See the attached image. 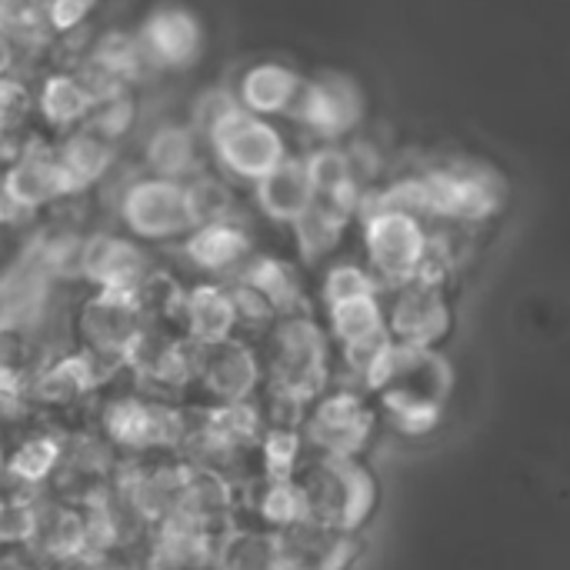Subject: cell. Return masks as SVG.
<instances>
[{
  "instance_id": "7402d4cb",
  "label": "cell",
  "mask_w": 570,
  "mask_h": 570,
  "mask_svg": "<svg viewBox=\"0 0 570 570\" xmlns=\"http://www.w3.org/2000/svg\"><path fill=\"white\" fill-rule=\"evenodd\" d=\"M454 217L451 224L471 227L501 214L508 204V180L484 160H454Z\"/></svg>"
},
{
  "instance_id": "bcb514c9",
  "label": "cell",
  "mask_w": 570,
  "mask_h": 570,
  "mask_svg": "<svg viewBox=\"0 0 570 570\" xmlns=\"http://www.w3.org/2000/svg\"><path fill=\"white\" fill-rule=\"evenodd\" d=\"M90 570H117V568H90Z\"/></svg>"
},
{
  "instance_id": "4dcf8cb0",
  "label": "cell",
  "mask_w": 570,
  "mask_h": 570,
  "mask_svg": "<svg viewBox=\"0 0 570 570\" xmlns=\"http://www.w3.org/2000/svg\"><path fill=\"white\" fill-rule=\"evenodd\" d=\"M354 224V217L347 210H341L337 204L331 200H321L314 197V204L291 224L294 227V240H297V250L304 257V264H317L324 261L337 244L341 237L347 234V227Z\"/></svg>"
},
{
  "instance_id": "44dd1931",
  "label": "cell",
  "mask_w": 570,
  "mask_h": 570,
  "mask_svg": "<svg viewBox=\"0 0 570 570\" xmlns=\"http://www.w3.org/2000/svg\"><path fill=\"white\" fill-rule=\"evenodd\" d=\"M50 271L37 257V250L27 244V250L17 257V264L0 274V334H10L23 324H30L40 307L50 297Z\"/></svg>"
},
{
  "instance_id": "d6a6232c",
  "label": "cell",
  "mask_w": 570,
  "mask_h": 570,
  "mask_svg": "<svg viewBox=\"0 0 570 570\" xmlns=\"http://www.w3.org/2000/svg\"><path fill=\"white\" fill-rule=\"evenodd\" d=\"M137 124H140V97L134 87H124L107 97H97L83 127L97 130L100 137H107L110 144L120 147V140L130 137L137 130Z\"/></svg>"
},
{
  "instance_id": "74e56055",
  "label": "cell",
  "mask_w": 570,
  "mask_h": 570,
  "mask_svg": "<svg viewBox=\"0 0 570 570\" xmlns=\"http://www.w3.org/2000/svg\"><path fill=\"white\" fill-rule=\"evenodd\" d=\"M321 297H324V307L347 304V301H357V297H381V284L364 264L344 261V264H334L324 274Z\"/></svg>"
},
{
  "instance_id": "cb8c5ba5",
  "label": "cell",
  "mask_w": 570,
  "mask_h": 570,
  "mask_svg": "<svg viewBox=\"0 0 570 570\" xmlns=\"http://www.w3.org/2000/svg\"><path fill=\"white\" fill-rule=\"evenodd\" d=\"M254 187V204L257 210L274 220V224H294L311 204H314V187L307 180L304 160L301 157H287L284 164H277L274 170H267L261 180L250 184Z\"/></svg>"
},
{
  "instance_id": "5bb4252c",
  "label": "cell",
  "mask_w": 570,
  "mask_h": 570,
  "mask_svg": "<svg viewBox=\"0 0 570 570\" xmlns=\"http://www.w3.org/2000/svg\"><path fill=\"white\" fill-rule=\"evenodd\" d=\"M264 371H261V357L250 344L230 337L210 347H200L197 357V384H204V391L217 401V404H237V401H250V394L257 391Z\"/></svg>"
},
{
  "instance_id": "f1b7e54d",
  "label": "cell",
  "mask_w": 570,
  "mask_h": 570,
  "mask_svg": "<svg viewBox=\"0 0 570 570\" xmlns=\"http://www.w3.org/2000/svg\"><path fill=\"white\" fill-rule=\"evenodd\" d=\"M217 570H294L281 531H234L217 541Z\"/></svg>"
},
{
  "instance_id": "7a4b0ae2",
  "label": "cell",
  "mask_w": 570,
  "mask_h": 570,
  "mask_svg": "<svg viewBox=\"0 0 570 570\" xmlns=\"http://www.w3.org/2000/svg\"><path fill=\"white\" fill-rule=\"evenodd\" d=\"M301 488L307 498V524L324 531L357 534L381 501L377 478L361 458H321Z\"/></svg>"
},
{
  "instance_id": "8d00e7d4",
  "label": "cell",
  "mask_w": 570,
  "mask_h": 570,
  "mask_svg": "<svg viewBox=\"0 0 570 570\" xmlns=\"http://www.w3.org/2000/svg\"><path fill=\"white\" fill-rule=\"evenodd\" d=\"M257 511L264 518V524H271L274 531H294L301 524H307V498L304 488L287 478V481H267V491L257 501Z\"/></svg>"
},
{
  "instance_id": "7bdbcfd3",
  "label": "cell",
  "mask_w": 570,
  "mask_h": 570,
  "mask_svg": "<svg viewBox=\"0 0 570 570\" xmlns=\"http://www.w3.org/2000/svg\"><path fill=\"white\" fill-rule=\"evenodd\" d=\"M27 397H30L27 374L10 357H0V417L20 414L27 407Z\"/></svg>"
},
{
  "instance_id": "4fadbf2b",
  "label": "cell",
  "mask_w": 570,
  "mask_h": 570,
  "mask_svg": "<svg viewBox=\"0 0 570 570\" xmlns=\"http://www.w3.org/2000/svg\"><path fill=\"white\" fill-rule=\"evenodd\" d=\"M150 274L147 250L124 234H90L80 244L77 277H83L94 291H137Z\"/></svg>"
},
{
  "instance_id": "4316f807",
  "label": "cell",
  "mask_w": 570,
  "mask_h": 570,
  "mask_svg": "<svg viewBox=\"0 0 570 570\" xmlns=\"http://www.w3.org/2000/svg\"><path fill=\"white\" fill-rule=\"evenodd\" d=\"M100 381H104L100 361L90 351H80V354H67V357H57L53 364H47L37 374V381L30 384V397L37 404L67 407V404L80 401L83 394H90Z\"/></svg>"
},
{
  "instance_id": "7c38bea8",
  "label": "cell",
  "mask_w": 570,
  "mask_h": 570,
  "mask_svg": "<svg viewBox=\"0 0 570 570\" xmlns=\"http://www.w3.org/2000/svg\"><path fill=\"white\" fill-rule=\"evenodd\" d=\"M104 431L127 451H167L190 438L187 417L170 404H150L140 397L114 401L104 414Z\"/></svg>"
},
{
  "instance_id": "d6986e66",
  "label": "cell",
  "mask_w": 570,
  "mask_h": 570,
  "mask_svg": "<svg viewBox=\"0 0 570 570\" xmlns=\"http://www.w3.org/2000/svg\"><path fill=\"white\" fill-rule=\"evenodd\" d=\"M327 324H331V337L341 344L344 357L357 371L391 341L381 297H357L347 304H334L327 307Z\"/></svg>"
},
{
  "instance_id": "60d3db41",
  "label": "cell",
  "mask_w": 570,
  "mask_h": 570,
  "mask_svg": "<svg viewBox=\"0 0 570 570\" xmlns=\"http://www.w3.org/2000/svg\"><path fill=\"white\" fill-rule=\"evenodd\" d=\"M237 107H240V104H237V97H234L230 87H207L204 94L194 97V104H190V110H187V127L204 140V137H207L224 117H230Z\"/></svg>"
},
{
  "instance_id": "d4e9b609",
  "label": "cell",
  "mask_w": 570,
  "mask_h": 570,
  "mask_svg": "<svg viewBox=\"0 0 570 570\" xmlns=\"http://www.w3.org/2000/svg\"><path fill=\"white\" fill-rule=\"evenodd\" d=\"M237 281L247 284L250 291H257L271 311L277 317H291V314H304L307 294H304V281L297 274L294 264H287L284 257L274 254H250L247 264L237 271Z\"/></svg>"
},
{
  "instance_id": "52a82bcc",
  "label": "cell",
  "mask_w": 570,
  "mask_h": 570,
  "mask_svg": "<svg viewBox=\"0 0 570 570\" xmlns=\"http://www.w3.org/2000/svg\"><path fill=\"white\" fill-rule=\"evenodd\" d=\"M77 331L100 364L110 361L127 367L137 341L147 331L137 291H94L77 314Z\"/></svg>"
},
{
  "instance_id": "ee69618b",
  "label": "cell",
  "mask_w": 570,
  "mask_h": 570,
  "mask_svg": "<svg viewBox=\"0 0 570 570\" xmlns=\"http://www.w3.org/2000/svg\"><path fill=\"white\" fill-rule=\"evenodd\" d=\"M227 291H230V301H234V311H237V324L271 327V324L277 321V314L271 311V304H267L257 291H250L247 284L234 281Z\"/></svg>"
},
{
  "instance_id": "9c48e42d",
  "label": "cell",
  "mask_w": 570,
  "mask_h": 570,
  "mask_svg": "<svg viewBox=\"0 0 570 570\" xmlns=\"http://www.w3.org/2000/svg\"><path fill=\"white\" fill-rule=\"evenodd\" d=\"M0 194L23 217L57 207L63 200H73L70 187L60 174L57 154H53V137H43V134L23 137L13 160L0 170Z\"/></svg>"
},
{
  "instance_id": "e0dca14e",
  "label": "cell",
  "mask_w": 570,
  "mask_h": 570,
  "mask_svg": "<svg viewBox=\"0 0 570 570\" xmlns=\"http://www.w3.org/2000/svg\"><path fill=\"white\" fill-rule=\"evenodd\" d=\"M180 250L190 267L204 274H237L254 254L250 230L240 220H210L197 224L180 237Z\"/></svg>"
},
{
  "instance_id": "30bf717a",
  "label": "cell",
  "mask_w": 570,
  "mask_h": 570,
  "mask_svg": "<svg viewBox=\"0 0 570 570\" xmlns=\"http://www.w3.org/2000/svg\"><path fill=\"white\" fill-rule=\"evenodd\" d=\"M377 428L374 411L354 391H331L321 394L307 414L304 438L324 458H361L371 444Z\"/></svg>"
},
{
  "instance_id": "836d02e7",
  "label": "cell",
  "mask_w": 570,
  "mask_h": 570,
  "mask_svg": "<svg viewBox=\"0 0 570 570\" xmlns=\"http://www.w3.org/2000/svg\"><path fill=\"white\" fill-rule=\"evenodd\" d=\"M187 184V197H190V210L197 224H210V220H240L237 217V194L230 187L227 177H220L217 170H200L194 174Z\"/></svg>"
},
{
  "instance_id": "ab89813d",
  "label": "cell",
  "mask_w": 570,
  "mask_h": 570,
  "mask_svg": "<svg viewBox=\"0 0 570 570\" xmlns=\"http://www.w3.org/2000/svg\"><path fill=\"white\" fill-rule=\"evenodd\" d=\"M40 508L27 498H0V548L33 544Z\"/></svg>"
},
{
  "instance_id": "f6af8a7d",
  "label": "cell",
  "mask_w": 570,
  "mask_h": 570,
  "mask_svg": "<svg viewBox=\"0 0 570 570\" xmlns=\"http://www.w3.org/2000/svg\"><path fill=\"white\" fill-rule=\"evenodd\" d=\"M7 474V451H3V444H0V478Z\"/></svg>"
},
{
  "instance_id": "d590c367",
  "label": "cell",
  "mask_w": 570,
  "mask_h": 570,
  "mask_svg": "<svg viewBox=\"0 0 570 570\" xmlns=\"http://www.w3.org/2000/svg\"><path fill=\"white\" fill-rule=\"evenodd\" d=\"M37 124V100L30 77H0V134L23 140L33 134Z\"/></svg>"
},
{
  "instance_id": "e575fe53",
  "label": "cell",
  "mask_w": 570,
  "mask_h": 570,
  "mask_svg": "<svg viewBox=\"0 0 570 570\" xmlns=\"http://www.w3.org/2000/svg\"><path fill=\"white\" fill-rule=\"evenodd\" d=\"M60 458H63V441H57L53 434H37L7 458V474L23 488H37L60 468Z\"/></svg>"
},
{
  "instance_id": "ffe728a7",
  "label": "cell",
  "mask_w": 570,
  "mask_h": 570,
  "mask_svg": "<svg viewBox=\"0 0 570 570\" xmlns=\"http://www.w3.org/2000/svg\"><path fill=\"white\" fill-rule=\"evenodd\" d=\"M140 164L150 177L190 180L204 164V140L187 127V120H164L147 130L140 147Z\"/></svg>"
},
{
  "instance_id": "6da1fadb",
  "label": "cell",
  "mask_w": 570,
  "mask_h": 570,
  "mask_svg": "<svg viewBox=\"0 0 570 570\" xmlns=\"http://www.w3.org/2000/svg\"><path fill=\"white\" fill-rule=\"evenodd\" d=\"M271 394L287 411L314 404L331 381V337L311 314L277 317L267 347Z\"/></svg>"
},
{
  "instance_id": "ac0fdd59",
  "label": "cell",
  "mask_w": 570,
  "mask_h": 570,
  "mask_svg": "<svg viewBox=\"0 0 570 570\" xmlns=\"http://www.w3.org/2000/svg\"><path fill=\"white\" fill-rule=\"evenodd\" d=\"M33 100H37V124L53 130L57 137L83 127L94 107L83 77L70 67L43 70L40 80H33Z\"/></svg>"
},
{
  "instance_id": "2e32d148",
  "label": "cell",
  "mask_w": 570,
  "mask_h": 570,
  "mask_svg": "<svg viewBox=\"0 0 570 570\" xmlns=\"http://www.w3.org/2000/svg\"><path fill=\"white\" fill-rule=\"evenodd\" d=\"M304 87V73L284 60H257L250 63L237 87L234 97L240 104V110L274 120V117H287L297 104V94Z\"/></svg>"
},
{
  "instance_id": "603a6c76",
  "label": "cell",
  "mask_w": 570,
  "mask_h": 570,
  "mask_svg": "<svg viewBox=\"0 0 570 570\" xmlns=\"http://www.w3.org/2000/svg\"><path fill=\"white\" fill-rule=\"evenodd\" d=\"M180 321L187 327V341H194L197 347L230 341L237 331V311H234L230 291L217 281H200L187 287Z\"/></svg>"
},
{
  "instance_id": "8992f818",
  "label": "cell",
  "mask_w": 570,
  "mask_h": 570,
  "mask_svg": "<svg viewBox=\"0 0 570 570\" xmlns=\"http://www.w3.org/2000/svg\"><path fill=\"white\" fill-rule=\"evenodd\" d=\"M364 90L344 70H321L304 77L294 110L287 114L317 144H344L364 120Z\"/></svg>"
},
{
  "instance_id": "f546056e",
  "label": "cell",
  "mask_w": 570,
  "mask_h": 570,
  "mask_svg": "<svg viewBox=\"0 0 570 570\" xmlns=\"http://www.w3.org/2000/svg\"><path fill=\"white\" fill-rule=\"evenodd\" d=\"M80 63L100 70V73H107V77L127 83V87H140L144 77H154V73L147 70L144 50H140L134 30H107V33H100L97 40H90L87 57H83ZM80 63H77V67H80Z\"/></svg>"
},
{
  "instance_id": "3957f363",
  "label": "cell",
  "mask_w": 570,
  "mask_h": 570,
  "mask_svg": "<svg viewBox=\"0 0 570 570\" xmlns=\"http://www.w3.org/2000/svg\"><path fill=\"white\" fill-rule=\"evenodd\" d=\"M357 220H361L367 271L377 277V284L387 291L411 284L431 247L428 220L404 214V210L374 207V204H361Z\"/></svg>"
},
{
  "instance_id": "9a60e30c",
  "label": "cell",
  "mask_w": 570,
  "mask_h": 570,
  "mask_svg": "<svg viewBox=\"0 0 570 570\" xmlns=\"http://www.w3.org/2000/svg\"><path fill=\"white\" fill-rule=\"evenodd\" d=\"M117 144H110L107 137H100L90 127H77L67 130L60 137H53V154L60 164V174L70 187V197L87 194L90 187H100L104 180H110V174L117 170Z\"/></svg>"
},
{
  "instance_id": "277c9868",
  "label": "cell",
  "mask_w": 570,
  "mask_h": 570,
  "mask_svg": "<svg viewBox=\"0 0 570 570\" xmlns=\"http://www.w3.org/2000/svg\"><path fill=\"white\" fill-rule=\"evenodd\" d=\"M204 150L210 154L214 170L220 177L240 184L261 180L267 170L291 157L287 134L274 120L254 117L240 107L204 137Z\"/></svg>"
},
{
  "instance_id": "1f68e13d",
  "label": "cell",
  "mask_w": 570,
  "mask_h": 570,
  "mask_svg": "<svg viewBox=\"0 0 570 570\" xmlns=\"http://www.w3.org/2000/svg\"><path fill=\"white\" fill-rule=\"evenodd\" d=\"M33 548H40V554H47L50 561H77L87 558V524H83V511L73 508H50L40 511L37 518V534H33Z\"/></svg>"
},
{
  "instance_id": "7dc6e473",
  "label": "cell",
  "mask_w": 570,
  "mask_h": 570,
  "mask_svg": "<svg viewBox=\"0 0 570 570\" xmlns=\"http://www.w3.org/2000/svg\"><path fill=\"white\" fill-rule=\"evenodd\" d=\"M147 570H154V568H147Z\"/></svg>"
},
{
  "instance_id": "ba28073f",
  "label": "cell",
  "mask_w": 570,
  "mask_h": 570,
  "mask_svg": "<svg viewBox=\"0 0 570 570\" xmlns=\"http://www.w3.org/2000/svg\"><path fill=\"white\" fill-rule=\"evenodd\" d=\"M150 73H177L197 63L204 50V23L180 0L154 3L134 30Z\"/></svg>"
},
{
  "instance_id": "f35d334b",
  "label": "cell",
  "mask_w": 570,
  "mask_h": 570,
  "mask_svg": "<svg viewBox=\"0 0 570 570\" xmlns=\"http://www.w3.org/2000/svg\"><path fill=\"white\" fill-rule=\"evenodd\" d=\"M301 448H304V438L294 428H287V424H277L267 434H261V458H264L267 481H287V478H294Z\"/></svg>"
},
{
  "instance_id": "b9f144b4",
  "label": "cell",
  "mask_w": 570,
  "mask_h": 570,
  "mask_svg": "<svg viewBox=\"0 0 570 570\" xmlns=\"http://www.w3.org/2000/svg\"><path fill=\"white\" fill-rule=\"evenodd\" d=\"M97 0H43V13H47V27L53 33V40L73 37L87 30V20L94 13Z\"/></svg>"
},
{
  "instance_id": "8fae6325",
  "label": "cell",
  "mask_w": 570,
  "mask_h": 570,
  "mask_svg": "<svg viewBox=\"0 0 570 570\" xmlns=\"http://www.w3.org/2000/svg\"><path fill=\"white\" fill-rule=\"evenodd\" d=\"M391 294H394L391 307L384 311L391 341L438 351V344H444L451 337V331H454V307H451L444 287L411 281V284L394 287Z\"/></svg>"
},
{
  "instance_id": "484cf974",
  "label": "cell",
  "mask_w": 570,
  "mask_h": 570,
  "mask_svg": "<svg viewBox=\"0 0 570 570\" xmlns=\"http://www.w3.org/2000/svg\"><path fill=\"white\" fill-rule=\"evenodd\" d=\"M217 561V538L184 518H164L154 541V570H207Z\"/></svg>"
},
{
  "instance_id": "83f0119b",
  "label": "cell",
  "mask_w": 570,
  "mask_h": 570,
  "mask_svg": "<svg viewBox=\"0 0 570 570\" xmlns=\"http://www.w3.org/2000/svg\"><path fill=\"white\" fill-rule=\"evenodd\" d=\"M264 434L261 414L250 401H237V404H217L204 414L200 424V448L214 458H227L247 444H254Z\"/></svg>"
},
{
  "instance_id": "5b68a950",
  "label": "cell",
  "mask_w": 570,
  "mask_h": 570,
  "mask_svg": "<svg viewBox=\"0 0 570 570\" xmlns=\"http://www.w3.org/2000/svg\"><path fill=\"white\" fill-rule=\"evenodd\" d=\"M117 217L137 240H177L197 227L187 184L137 174L117 194Z\"/></svg>"
}]
</instances>
